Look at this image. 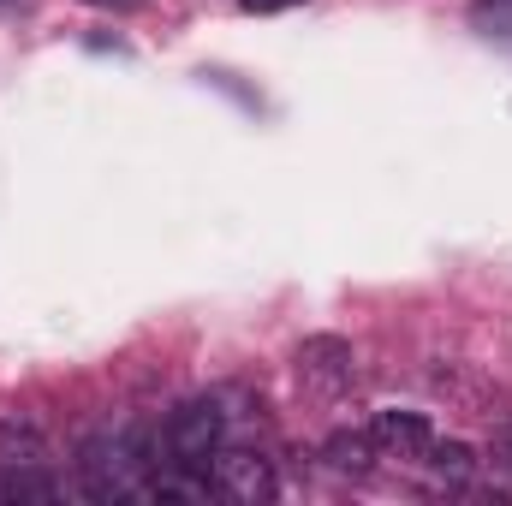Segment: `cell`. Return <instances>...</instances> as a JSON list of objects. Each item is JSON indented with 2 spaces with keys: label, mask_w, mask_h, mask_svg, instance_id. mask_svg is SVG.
Returning a JSON list of instances; mask_svg holds the SVG:
<instances>
[{
  "label": "cell",
  "mask_w": 512,
  "mask_h": 506,
  "mask_svg": "<svg viewBox=\"0 0 512 506\" xmlns=\"http://www.w3.org/2000/svg\"><path fill=\"white\" fill-rule=\"evenodd\" d=\"M78 477L96 501H120V495H149L155 483V447L143 423H120L84 441L78 453Z\"/></svg>",
  "instance_id": "1"
},
{
  "label": "cell",
  "mask_w": 512,
  "mask_h": 506,
  "mask_svg": "<svg viewBox=\"0 0 512 506\" xmlns=\"http://www.w3.org/2000/svg\"><path fill=\"white\" fill-rule=\"evenodd\" d=\"M227 441V411L215 393H197V399H179L161 423V441H155V471H197L209 477V459L215 447Z\"/></svg>",
  "instance_id": "2"
},
{
  "label": "cell",
  "mask_w": 512,
  "mask_h": 506,
  "mask_svg": "<svg viewBox=\"0 0 512 506\" xmlns=\"http://www.w3.org/2000/svg\"><path fill=\"white\" fill-rule=\"evenodd\" d=\"M292 381L304 399H340L352 381H358V352L352 340L340 334H310L298 352H292Z\"/></svg>",
  "instance_id": "3"
},
{
  "label": "cell",
  "mask_w": 512,
  "mask_h": 506,
  "mask_svg": "<svg viewBox=\"0 0 512 506\" xmlns=\"http://www.w3.org/2000/svg\"><path fill=\"white\" fill-rule=\"evenodd\" d=\"M209 489L227 495V501L262 506V501L280 495V477H274V459H262L251 447H215V459H209Z\"/></svg>",
  "instance_id": "4"
},
{
  "label": "cell",
  "mask_w": 512,
  "mask_h": 506,
  "mask_svg": "<svg viewBox=\"0 0 512 506\" xmlns=\"http://www.w3.org/2000/svg\"><path fill=\"white\" fill-rule=\"evenodd\" d=\"M370 441H376V459H399V465H423L429 447H435V423L423 411H376L370 417Z\"/></svg>",
  "instance_id": "5"
},
{
  "label": "cell",
  "mask_w": 512,
  "mask_h": 506,
  "mask_svg": "<svg viewBox=\"0 0 512 506\" xmlns=\"http://www.w3.org/2000/svg\"><path fill=\"white\" fill-rule=\"evenodd\" d=\"M48 435L30 417H6L0 423V465H48Z\"/></svg>",
  "instance_id": "6"
},
{
  "label": "cell",
  "mask_w": 512,
  "mask_h": 506,
  "mask_svg": "<svg viewBox=\"0 0 512 506\" xmlns=\"http://www.w3.org/2000/svg\"><path fill=\"white\" fill-rule=\"evenodd\" d=\"M322 459H328V471H340V477H370L376 441H370V429H340V435H328Z\"/></svg>",
  "instance_id": "7"
},
{
  "label": "cell",
  "mask_w": 512,
  "mask_h": 506,
  "mask_svg": "<svg viewBox=\"0 0 512 506\" xmlns=\"http://www.w3.org/2000/svg\"><path fill=\"white\" fill-rule=\"evenodd\" d=\"M423 465H429L441 483H453V489H459V483H471V471H477V453H471L465 441H435Z\"/></svg>",
  "instance_id": "8"
},
{
  "label": "cell",
  "mask_w": 512,
  "mask_h": 506,
  "mask_svg": "<svg viewBox=\"0 0 512 506\" xmlns=\"http://www.w3.org/2000/svg\"><path fill=\"white\" fill-rule=\"evenodd\" d=\"M471 24H477L483 36L512 42V0H477V6H471Z\"/></svg>",
  "instance_id": "9"
},
{
  "label": "cell",
  "mask_w": 512,
  "mask_h": 506,
  "mask_svg": "<svg viewBox=\"0 0 512 506\" xmlns=\"http://www.w3.org/2000/svg\"><path fill=\"white\" fill-rule=\"evenodd\" d=\"M489 471L512 489V423L507 429H495V441H489Z\"/></svg>",
  "instance_id": "10"
},
{
  "label": "cell",
  "mask_w": 512,
  "mask_h": 506,
  "mask_svg": "<svg viewBox=\"0 0 512 506\" xmlns=\"http://www.w3.org/2000/svg\"><path fill=\"white\" fill-rule=\"evenodd\" d=\"M245 12H286V6H304V0H239Z\"/></svg>",
  "instance_id": "11"
},
{
  "label": "cell",
  "mask_w": 512,
  "mask_h": 506,
  "mask_svg": "<svg viewBox=\"0 0 512 506\" xmlns=\"http://www.w3.org/2000/svg\"><path fill=\"white\" fill-rule=\"evenodd\" d=\"M84 6H96V12H137L143 0H84Z\"/></svg>",
  "instance_id": "12"
},
{
  "label": "cell",
  "mask_w": 512,
  "mask_h": 506,
  "mask_svg": "<svg viewBox=\"0 0 512 506\" xmlns=\"http://www.w3.org/2000/svg\"><path fill=\"white\" fill-rule=\"evenodd\" d=\"M0 501H6V471H0Z\"/></svg>",
  "instance_id": "13"
}]
</instances>
